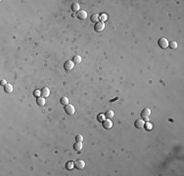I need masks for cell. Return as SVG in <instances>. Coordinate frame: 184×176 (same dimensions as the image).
<instances>
[{"instance_id": "5", "label": "cell", "mask_w": 184, "mask_h": 176, "mask_svg": "<svg viewBox=\"0 0 184 176\" xmlns=\"http://www.w3.org/2000/svg\"><path fill=\"white\" fill-rule=\"evenodd\" d=\"M76 18L79 20H85L87 18V12L84 10H79L78 13H76Z\"/></svg>"}, {"instance_id": "21", "label": "cell", "mask_w": 184, "mask_h": 176, "mask_svg": "<svg viewBox=\"0 0 184 176\" xmlns=\"http://www.w3.org/2000/svg\"><path fill=\"white\" fill-rule=\"evenodd\" d=\"M168 47L170 48V49H176V48H177V43L175 41H171L170 43H168Z\"/></svg>"}, {"instance_id": "1", "label": "cell", "mask_w": 184, "mask_h": 176, "mask_svg": "<svg viewBox=\"0 0 184 176\" xmlns=\"http://www.w3.org/2000/svg\"><path fill=\"white\" fill-rule=\"evenodd\" d=\"M158 44H159V46H160V47L162 48V49H165V48H168V39H167V38L162 37V38H160V39H159Z\"/></svg>"}, {"instance_id": "19", "label": "cell", "mask_w": 184, "mask_h": 176, "mask_svg": "<svg viewBox=\"0 0 184 176\" xmlns=\"http://www.w3.org/2000/svg\"><path fill=\"white\" fill-rule=\"evenodd\" d=\"M60 103L63 106H67L69 104V99L67 98V97H62L61 100H60Z\"/></svg>"}, {"instance_id": "3", "label": "cell", "mask_w": 184, "mask_h": 176, "mask_svg": "<svg viewBox=\"0 0 184 176\" xmlns=\"http://www.w3.org/2000/svg\"><path fill=\"white\" fill-rule=\"evenodd\" d=\"M65 112H66L68 114H74V112H75V109L73 105H70V104H68L67 106H65Z\"/></svg>"}, {"instance_id": "23", "label": "cell", "mask_w": 184, "mask_h": 176, "mask_svg": "<svg viewBox=\"0 0 184 176\" xmlns=\"http://www.w3.org/2000/svg\"><path fill=\"white\" fill-rule=\"evenodd\" d=\"M33 96L36 97V98H38L39 96H41V91H39V90H34L33 91Z\"/></svg>"}, {"instance_id": "11", "label": "cell", "mask_w": 184, "mask_h": 176, "mask_svg": "<svg viewBox=\"0 0 184 176\" xmlns=\"http://www.w3.org/2000/svg\"><path fill=\"white\" fill-rule=\"evenodd\" d=\"M4 90H5L6 93H12V92H13V85L10 84V83H7L4 86Z\"/></svg>"}, {"instance_id": "15", "label": "cell", "mask_w": 184, "mask_h": 176, "mask_svg": "<svg viewBox=\"0 0 184 176\" xmlns=\"http://www.w3.org/2000/svg\"><path fill=\"white\" fill-rule=\"evenodd\" d=\"M74 149L75 151H78V152H79V151L82 149V143L76 141V142L74 143Z\"/></svg>"}, {"instance_id": "10", "label": "cell", "mask_w": 184, "mask_h": 176, "mask_svg": "<svg viewBox=\"0 0 184 176\" xmlns=\"http://www.w3.org/2000/svg\"><path fill=\"white\" fill-rule=\"evenodd\" d=\"M50 95V90L48 87H44L41 89V96H43L44 98H46V97H48Z\"/></svg>"}, {"instance_id": "14", "label": "cell", "mask_w": 184, "mask_h": 176, "mask_svg": "<svg viewBox=\"0 0 184 176\" xmlns=\"http://www.w3.org/2000/svg\"><path fill=\"white\" fill-rule=\"evenodd\" d=\"M114 116H115V113H114V112H113L112 110H108V111L105 113V117L107 118H109V119L113 118V117H114Z\"/></svg>"}, {"instance_id": "6", "label": "cell", "mask_w": 184, "mask_h": 176, "mask_svg": "<svg viewBox=\"0 0 184 176\" xmlns=\"http://www.w3.org/2000/svg\"><path fill=\"white\" fill-rule=\"evenodd\" d=\"M85 166V162L82 160H78L74 162V167L76 169H83Z\"/></svg>"}, {"instance_id": "26", "label": "cell", "mask_w": 184, "mask_h": 176, "mask_svg": "<svg viewBox=\"0 0 184 176\" xmlns=\"http://www.w3.org/2000/svg\"><path fill=\"white\" fill-rule=\"evenodd\" d=\"M6 84H7V81H6L5 79H3V80H1V85H6Z\"/></svg>"}, {"instance_id": "8", "label": "cell", "mask_w": 184, "mask_h": 176, "mask_svg": "<svg viewBox=\"0 0 184 176\" xmlns=\"http://www.w3.org/2000/svg\"><path fill=\"white\" fill-rule=\"evenodd\" d=\"M144 120L143 119H136L135 120V122H134V125L136 128H138V129H141V128H143L144 127Z\"/></svg>"}, {"instance_id": "12", "label": "cell", "mask_w": 184, "mask_h": 176, "mask_svg": "<svg viewBox=\"0 0 184 176\" xmlns=\"http://www.w3.org/2000/svg\"><path fill=\"white\" fill-rule=\"evenodd\" d=\"M90 20H91V22H93V23H98V22H100V16L98 15V14H93L92 16H91V18H90Z\"/></svg>"}, {"instance_id": "18", "label": "cell", "mask_w": 184, "mask_h": 176, "mask_svg": "<svg viewBox=\"0 0 184 176\" xmlns=\"http://www.w3.org/2000/svg\"><path fill=\"white\" fill-rule=\"evenodd\" d=\"M143 128H145V130H147V131H151L153 129V124L147 121L146 123H144V127H143Z\"/></svg>"}, {"instance_id": "17", "label": "cell", "mask_w": 184, "mask_h": 176, "mask_svg": "<svg viewBox=\"0 0 184 176\" xmlns=\"http://www.w3.org/2000/svg\"><path fill=\"white\" fill-rule=\"evenodd\" d=\"M74 167V162H73V161H68L66 163V169H67V170H72Z\"/></svg>"}, {"instance_id": "13", "label": "cell", "mask_w": 184, "mask_h": 176, "mask_svg": "<svg viewBox=\"0 0 184 176\" xmlns=\"http://www.w3.org/2000/svg\"><path fill=\"white\" fill-rule=\"evenodd\" d=\"M79 8H80V7H79V4L76 3V2H75V3H73V4H72V7H70L72 11H73V12H76V13H78V12L79 11Z\"/></svg>"}, {"instance_id": "24", "label": "cell", "mask_w": 184, "mask_h": 176, "mask_svg": "<svg viewBox=\"0 0 184 176\" xmlns=\"http://www.w3.org/2000/svg\"><path fill=\"white\" fill-rule=\"evenodd\" d=\"M107 20V16H106V14H102V15H100V22H104V21H106Z\"/></svg>"}, {"instance_id": "22", "label": "cell", "mask_w": 184, "mask_h": 176, "mask_svg": "<svg viewBox=\"0 0 184 176\" xmlns=\"http://www.w3.org/2000/svg\"><path fill=\"white\" fill-rule=\"evenodd\" d=\"M105 114H102V113H99L98 116H97V120L98 121H103L105 119Z\"/></svg>"}, {"instance_id": "7", "label": "cell", "mask_w": 184, "mask_h": 176, "mask_svg": "<svg viewBox=\"0 0 184 176\" xmlns=\"http://www.w3.org/2000/svg\"><path fill=\"white\" fill-rule=\"evenodd\" d=\"M74 63L73 62V61H67L64 65V69L66 70H70L74 69Z\"/></svg>"}, {"instance_id": "9", "label": "cell", "mask_w": 184, "mask_h": 176, "mask_svg": "<svg viewBox=\"0 0 184 176\" xmlns=\"http://www.w3.org/2000/svg\"><path fill=\"white\" fill-rule=\"evenodd\" d=\"M151 114V111H150V109H144L143 111L141 112V117L145 119V118H148V117H149Z\"/></svg>"}, {"instance_id": "2", "label": "cell", "mask_w": 184, "mask_h": 176, "mask_svg": "<svg viewBox=\"0 0 184 176\" xmlns=\"http://www.w3.org/2000/svg\"><path fill=\"white\" fill-rule=\"evenodd\" d=\"M102 125L105 129H110L113 127V122H112V120L109 119V118H105L103 121H102Z\"/></svg>"}, {"instance_id": "16", "label": "cell", "mask_w": 184, "mask_h": 176, "mask_svg": "<svg viewBox=\"0 0 184 176\" xmlns=\"http://www.w3.org/2000/svg\"><path fill=\"white\" fill-rule=\"evenodd\" d=\"M36 103L39 106H44L45 105V98L44 97H38L37 100H36Z\"/></svg>"}, {"instance_id": "25", "label": "cell", "mask_w": 184, "mask_h": 176, "mask_svg": "<svg viewBox=\"0 0 184 176\" xmlns=\"http://www.w3.org/2000/svg\"><path fill=\"white\" fill-rule=\"evenodd\" d=\"M75 140L78 141V142H81L82 140H83V137H82V135L78 134V135H76V137H75Z\"/></svg>"}, {"instance_id": "20", "label": "cell", "mask_w": 184, "mask_h": 176, "mask_svg": "<svg viewBox=\"0 0 184 176\" xmlns=\"http://www.w3.org/2000/svg\"><path fill=\"white\" fill-rule=\"evenodd\" d=\"M73 62H74V64H80V63H81V57H80L79 55L74 56V57L73 58Z\"/></svg>"}, {"instance_id": "4", "label": "cell", "mask_w": 184, "mask_h": 176, "mask_svg": "<svg viewBox=\"0 0 184 176\" xmlns=\"http://www.w3.org/2000/svg\"><path fill=\"white\" fill-rule=\"evenodd\" d=\"M105 28V23H102V22H98L95 23V26H94V29H95V31H97V32H100V31H102V30Z\"/></svg>"}]
</instances>
